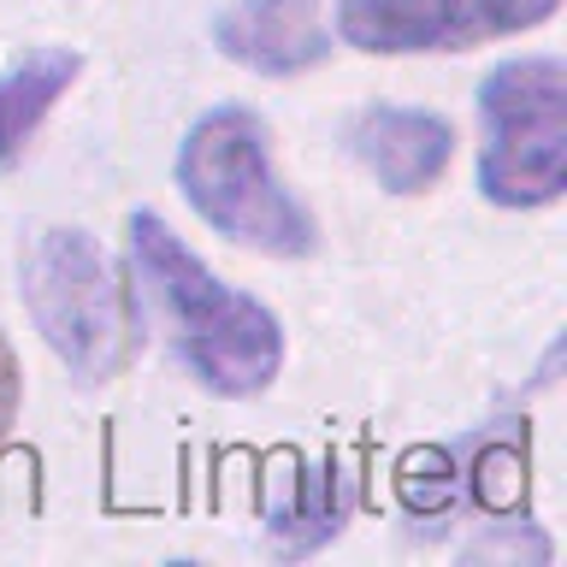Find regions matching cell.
I'll return each mask as SVG.
<instances>
[{"mask_svg": "<svg viewBox=\"0 0 567 567\" xmlns=\"http://www.w3.org/2000/svg\"><path fill=\"white\" fill-rule=\"evenodd\" d=\"M131 266L166 319L184 367L213 396H260L284 367V326L266 301L230 290L159 213H131Z\"/></svg>", "mask_w": 567, "mask_h": 567, "instance_id": "1", "label": "cell"}, {"mask_svg": "<svg viewBox=\"0 0 567 567\" xmlns=\"http://www.w3.org/2000/svg\"><path fill=\"white\" fill-rule=\"evenodd\" d=\"M24 308L42 331V343L71 367V379L106 384L131 367L142 319L136 296L124 284L118 260L78 225H42L30 230L24 260Z\"/></svg>", "mask_w": 567, "mask_h": 567, "instance_id": "2", "label": "cell"}, {"mask_svg": "<svg viewBox=\"0 0 567 567\" xmlns=\"http://www.w3.org/2000/svg\"><path fill=\"white\" fill-rule=\"evenodd\" d=\"M177 189L219 237L243 248L278 260H301L319 248L313 213L284 189L266 124L248 106H207L189 124L177 142Z\"/></svg>", "mask_w": 567, "mask_h": 567, "instance_id": "3", "label": "cell"}, {"mask_svg": "<svg viewBox=\"0 0 567 567\" xmlns=\"http://www.w3.org/2000/svg\"><path fill=\"white\" fill-rule=\"evenodd\" d=\"M478 189L496 207H549L567 189V65L520 53L478 83Z\"/></svg>", "mask_w": 567, "mask_h": 567, "instance_id": "4", "label": "cell"}, {"mask_svg": "<svg viewBox=\"0 0 567 567\" xmlns=\"http://www.w3.org/2000/svg\"><path fill=\"white\" fill-rule=\"evenodd\" d=\"M561 0H337V35L361 53H461L538 30Z\"/></svg>", "mask_w": 567, "mask_h": 567, "instance_id": "5", "label": "cell"}, {"mask_svg": "<svg viewBox=\"0 0 567 567\" xmlns=\"http://www.w3.org/2000/svg\"><path fill=\"white\" fill-rule=\"evenodd\" d=\"M213 42L260 78H301L331 60L326 0H230L213 18Z\"/></svg>", "mask_w": 567, "mask_h": 567, "instance_id": "6", "label": "cell"}, {"mask_svg": "<svg viewBox=\"0 0 567 567\" xmlns=\"http://www.w3.org/2000/svg\"><path fill=\"white\" fill-rule=\"evenodd\" d=\"M349 154L367 166V177H379V189L390 195H425L450 172L455 131L450 118L425 113V106H396V101H372L349 118Z\"/></svg>", "mask_w": 567, "mask_h": 567, "instance_id": "7", "label": "cell"}, {"mask_svg": "<svg viewBox=\"0 0 567 567\" xmlns=\"http://www.w3.org/2000/svg\"><path fill=\"white\" fill-rule=\"evenodd\" d=\"M349 503H354V485L337 455L290 461L266 485V544L284 549V556H308V549L331 544L343 532Z\"/></svg>", "mask_w": 567, "mask_h": 567, "instance_id": "8", "label": "cell"}, {"mask_svg": "<svg viewBox=\"0 0 567 567\" xmlns=\"http://www.w3.org/2000/svg\"><path fill=\"white\" fill-rule=\"evenodd\" d=\"M83 78V53L78 48H24L18 60L0 71V166H12L30 148L35 124H42L60 95Z\"/></svg>", "mask_w": 567, "mask_h": 567, "instance_id": "9", "label": "cell"}, {"mask_svg": "<svg viewBox=\"0 0 567 567\" xmlns=\"http://www.w3.org/2000/svg\"><path fill=\"white\" fill-rule=\"evenodd\" d=\"M18 402H24V372H18V354L0 331V437L18 425Z\"/></svg>", "mask_w": 567, "mask_h": 567, "instance_id": "10", "label": "cell"}]
</instances>
